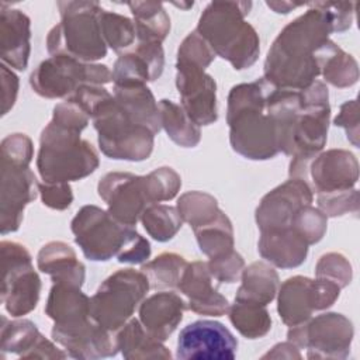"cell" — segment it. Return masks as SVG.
<instances>
[{
  "label": "cell",
  "instance_id": "1",
  "mask_svg": "<svg viewBox=\"0 0 360 360\" xmlns=\"http://www.w3.org/2000/svg\"><path fill=\"white\" fill-rule=\"evenodd\" d=\"M308 10L290 21L273 41L264 79L277 89L302 90L321 75L323 62L336 46L332 32L352 27L356 3H307Z\"/></svg>",
  "mask_w": 360,
  "mask_h": 360
},
{
  "label": "cell",
  "instance_id": "2",
  "mask_svg": "<svg viewBox=\"0 0 360 360\" xmlns=\"http://www.w3.org/2000/svg\"><path fill=\"white\" fill-rule=\"evenodd\" d=\"M274 86L264 77L231 89L226 122L232 149L250 160L274 158L278 149L277 128L269 110V94Z\"/></svg>",
  "mask_w": 360,
  "mask_h": 360
},
{
  "label": "cell",
  "instance_id": "3",
  "mask_svg": "<svg viewBox=\"0 0 360 360\" xmlns=\"http://www.w3.org/2000/svg\"><path fill=\"white\" fill-rule=\"evenodd\" d=\"M75 242L86 259L107 262L117 257L120 263L143 264L150 256V243L132 226L114 219L107 210L97 205L82 207L70 222Z\"/></svg>",
  "mask_w": 360,
  "mask_h": 360
},
{
  "label": "cell",
  "instance_id": "4",
  "mask_svg": "<svg viewBox=\"0 0 360 360\" xmlns=\"http://www.w3.org/2000/svg\"><path fill=\"white\" fill-rule=\"evenodd\" d=\"M250 8V1H212L204 8L195 28L214 53L236 70L250 68L260 53L259 35L245 20Z\"/></svg>",
  "mask_w": 360,
  "mask_h": 360
},
{
  "label": "cell",
  "instance_id": "5",
  "mask_svg": "<svg viewBox=\"0 0 360 360\" xmlns=\"http://www.w3.org/2000/svg\"><path fill=\"white\" fill-rule=\"evenodd\" d=\"M80 132L53 120L42 129L37 156V169L42 181H76L98 167L97 150L80 136Z\"/></svg>",
  "mask_w": 360,
  "mask_h": 360
},
{
  "label": "cell",
  "instance_id": "6",
  "mask_svg": "<svg viewBox=\"0 0 360 360\" xmlns=\"http://www.w3.org/2000/svg\"><path fill=\"white\" fill-rule=\"evenodd\" d=\"M60 22L46 37V49L53 55H66L80 62L93 63L107 55L101 35L97 1H58Z\"/></svg>",
  "mask_w": 360,
  "mask_h": 360
},
{
  "label": "cell",
  "instance_id": "7",
  "mask_svg": "<svg viewBox=\"0 0 360 360\" xmlns=\"http://www.w3.org/2000/svg\"><path fill=\"white\" fill-rule=\"evenodd\" d=\"M300 93L301 107L292 128V159L288 174L307 180L309 163L326 145L330 105L328 87L321 80H315Z\"/></svg>",
  "mask_w": 360,
  "mask_h": 360
},
{
  "label": "cell",
  "instance_id": "8",
  "mask_svg": "<svg viewBox=\"0 0 360 360\" xmlns=\"http://www.w3.org/2000/svg\"><path fill=\"white\" fill-rule=\"evenodd\" d=\"M100 150L111 159L141 162L152 155L155 134L135 124L118 105L112 94H107L91 111Z\"/></svg>",
  "mask_w": 360,
  "mask_h": 360
},
{
  "label": "cell",
  "instance_id": "9",
  "mask_svg": "<svg viewBox=\"0 0 360 360\" xmlns=\"http://www.w3.org/2000/svg\"><path fill=\"white\" fill-rule=\"evenodd\" d=\"M148 277L135 269H121L108 276L90 298L91 318L110 332L121 329L149 291Z\"/></svg>",
  "mask_w": 360,
  "mask_h": 360
},
{
  "label": "cell",
  "instance_id": "10",
  "mask_svg": "<svg viewBox=\"0 0 360 360\" xmlns=\"http://www.w3.org/2000/svg\"><path fill=\"white\" fill-rule=\"evenodd\" d=\"M112 72L101 63H86L66 55L42 60L30 75L32 90L45 98H68L82 84H107Z\"/></svg>",
  "mask_w": 360,
  "mask_h": 360
},
{
  "label": "cell",
  "instance_id": "11",
  "mask_svg": "<svg viewBox=\"0 0 360 360\" xmlns=\"http://www.w3.org/2000/svg\"><path fill=\"white\" fill-rule=\"evenodd\" d=\"M1 302L6 311L20 318L37 308L41 278L34 270L32 257L18 242L1 240Z\"/></svg>",
  "mask_w": 360,
  "mask_h": 360
},
{
  "label": "cell",
  "instance_id": "12",
  "mask_svg": "<svg viewBox=\"0 0 360 360\" xmlns=\"http://www.w3.org/2000/svg\"><path fill=\"white\" fill-rule=\"evenodd\" d=\"M354 329L349 318L338 312L321 314L290 326L287 340L307 349L308 359H346L350 353Z\"/></svg>",
  "mask_w": 360,
  "mask_h": 360
},
{
  "label": "cell",
  "instance_id": "13",
  "mask_svg": "<svg viewBox=\"0 0 360 360\" xmlns=\"http://www.w3.org/2000/svg\"><path fill=\"white\" fill-rule=\"evenodd\" d=\"M97 191L107 204L108 214L127 226L134 228L142 212L150 205L145 176L129 172L105 173L97 184Z\"/></svg>",
  "mask_w": 360,
  "mask_h": 360
},
{
  "label": "cell",
  "instance_id": "14",
  "mask_svg": "<svg viewBox=\"0 0 360 360\" xmlns=\"http://www.w3.org/2000/svg\"><path fill=\"white\" fill-rule=\"evenodd\" d=\"M238 340L221 322L200 319L180 330L176 357L181 360H232Z\"/></svg>",
  "mask_w": 360,
  "mask_h": 360
},
{
  "label": "cell",
  "instance_id": "15",
  "mask_svg": "<svg viewBox=\"0 0 360 360\" xmlns=\"http://www.w3.org/2000/svg\"><path fill=\"white\" fill-rule=\"evenodd\" d=\"M0 229L1 235L18 231L24 208L37 198L38 181L30 165L1 159Z\"/></svg>",
  "mask_w": 360,
  "mask_h": 360
},
{
  "label": "cell",
  "instance_id": "16",
  "mask_svg": "<svg viewBox=\"0 0 360 360\" xmlns=\"http://www.w3.org/2000/svg\"><path fill=\"white\" fill-rule=\"evenodd\" d=\"M176 87L180 105L197 125H210L218 120L217 83L204 69L176 60Z\"/></svg>",
  "mask_w": 360,
  "mask_h": 360
},
{
  "label": "cell",
  "instance_id": "17",
  "mask_svg": "<svg viewBox=\"0 0 360 360\" xmlns=\"http://www.w3.org/2000/svg\"><path fill=\"white\" fill-rule=\"evenodd\" d=\"M312 200L314 191L308 181L290 177L260 200L255 212L260 232L288 228L294 214Z\"/></svg>",
  "mask_w": 360,
  "mask_h": 360
},
{
  "label": "cell",
  "instance_id": "18",
  "mask_svg": "<svg viewBox=\"0 0 360 360\" xmlns=\"http://www.w3.org/2000/svg\"><path fill=\"white\" fill-rule=\"evenodd\" d=\"M51 335L73 359L94 360L112 357L118 353L112 332L98 325L93 318L73 325H53Z\"/></svg>",
  "mask_w": 360,
  "mask_h": 360
},
{
  "label": "cell",
  "instance_id": "19",
  "mask_svg": "<svg viewBox=\"0 0 360 360\" xmlns=\"http://www.w3.org/2000/svg\"><path fill=\"white\" fill-rule=\"evenodd\" d=\"M316 194L354 188L359 180V162L346 149H329L318 153L308 167Z\"/></svg>",
  "mask_w": 360,
  "mask_h": 360
},
{
  "label": "cell",
  "instance_id": "20",
  "mask_svg": "<svg viewBox=\"0 0 360 360\" xmlns=\"http://www.w3.org/2000/svg\"><path fill=\"white\" fill-rule=\"evenodd\" d=\"M177 290L187 297V308L198 315L222 316L228 314V300L212 287V276L205 262L187 263Z\"/></svg>",
  "mask_w": 360,
  "mask_h": 360
},
{
  "label": "cell",
  "instance_id": "21",
  "mask_svg": "<svg viewBox=\"0 0 360 360\" xmlns=\"http://www.w3.org/2000/svg\"><path fill=\"white\" fill-rule=\"evenodd\" d=\"M165 52L162 44L138 42L131 52L121 53L112 66L114 86L146 84L163 73Z\"/></svg>",
  "mask_w": 360,
  "mask_h": 360
},
{
  "label": "cell",
  "instance_id": "22",
  "mask_svg": "<svg viewBox=\"0 0 360 360\" xmlns=\"http://www.w3.org/2000/svg\"><path fill=\"white\" fill-rule=\"evenodd\" d=\"M31 21L18 8L0 4V53L1 60L8 68L25 70L30 59Z\"/></svg>",
  "mask_w": 360,
  "mask_h": 360
},
{
  "label": "cell",
  "instance_id": "23",
  "mask_svg": "<svg viewBox=\"0 0 360 360\" xmlns=\"http://www.w3.org/2000/svg\"><path fill=\"white\" fill-rule=\"evenodd\" d=\"M187 302L176 292L159 291L139 304V321L159 342H165L183 319Z\"/></svg>",
  "mask_w": 360,
  "mask_h": 360
},
{
  "label": "cell",
  "instance_id": "24",
  "mask_svg": "<svg viewBox=\"0 0 360 360\" xmlns=\"http://www.w3.org/2000/svg\"><path fill=\"white\" fill-rule=\"evenodd\" d=\"M308 246L309 245L288 226L260 232L257 250L270 264L280 269H292L305 262Z\"/></svg>",
  "mask_w": 360,
  "mask_h": 360
},
{
  "label": "cell",
  "instance_id": "25",
  "mask_svg": "<svg viewBox=\"0 0 360 360\" xmlns=\"http://www.w3.org/2000/svg\"><path fill=\"white\" fill-rule=\"evenodd\" d=\"M37 266L42 273L51 276L53 283L82 287L86 278L84 264L79 262L75 250L60 240L48 242L39 249Z\"/></svg>",
  "mask_w": 360,
  "mask_h": 360
},
{
  "label": "cell",
  "instance_id": "26",
  "mask_svg": "<svg viewBox=\"0 0 360 360\" xmlns=\"http://www.w3.org/2000/svg\"><path fill=\"white\" fill-rule=\"evenodd\" d=\"M315 309L312 280L304 276L287 278L277 291V312L287 326L308 321Z\"/></svg>",
  "mask_w": 360,
  "mask_h": 360
},
{
  "label": "cell",
  "instance_id": "27",
  "mask_svg": "<svg viewBox=\"0 0 360 360\" xmlns=\"http://www.w3.org/2000/svg\"><path fill=\"white\" fill-rule=\"evenodd\" d=\"M80 288L53 283L45 304V314L53 321V325H73L91 318L90 298Z\"/></svg>",
  "mask_w": 360,
  "mask_h": 360
},
{
  "label": "cell",
  "instance_id": "28",
  "mask_svg": "<svg viewBox=\"0 0 360 360\" xmlns=\"http://www.w3.org/2000/svg\"><path fill=\"white\" fill-rule=\"evenodd\" d=\"M112 96L135 124L146 127L155 135L162 129L159 103L146 84L114 86Z\"/></svg>",
  "mask_w": 360,
  "mask_h": 360
},
{
  "label": "cell",
  "instance_id": "29",
  "mask_svg": "<svg viewBox=\"0 0 360 360\" xmlns=\"http://www.w3.org/2000/svg\"><path fill=\"white\" fill-rule=\"evenodd\" d=\"M115 342L124 359H172L170 350L143 328L139 319L131 318L117 330Z\"/></svg>",
  "mask_w": 360,
  "mask_h": 360
},
{
  "label": "cell",
  "instance_id": "30",
  "mask_svg": "<svg viewBox=\"0 0 360 360\" xmlns=\"http://www.w3.org/2000/svg\"><path fill=\"white\" fill-rule=\"evenodd\" d=\"M242 284L236 291V301H252L262 305L270 304L278 291L277 271L266 262H253L240 274Z\"/></svg>",
  "mask_w": 360,
  "mask_h": 360
},
{
  "label": "cell",
  "instance_id": "31",
  "mask_svg": "<svg viewBox=\"0 0 360 360\" xmlns=\"http://www.w3.org/2000/svg\"><path fill=\"white\" fill-rule=\"evenodd\" d=\"M135 25L138 42L162 44L170 31V17L159 1H129L127 3Z\"/></svg>",
  "mask_w": 360,
  "mask_h": 360
},
{
  "label": "cell",
  "instance_id": "32",
  "mask_svg": "<svg viewBox=\"0 0 360 360\" xmlns=\"http://www.w3.org/2000/svg\"><path fill=\"white\" fill-rule=\"evenodd\" d=\"M162 128L167 136L183 148H194L201 141L200 125H197L184 111V108L172 100L159 101Z\"/></svg>",
  "mask_w": 360,
  "mask_h": 360
},
{
  "label": "cell",
  "instance_id": "33",
  "mask_svg": "<svg viewBox=\"0 0 360 360\" xmlns=\"http://www.w3.org/2000/svg\"><path fill=\"white\" fill-rule=\"evenodd\" d=\"M228 316L233 328L248 339H260L271 329V318L266 305L252 301H236L229 305Z\"/></svg>",
  "mask_w": 360,
  "mask_h": 360
},
{
  "label": "cell",
  "instance_id": "34",
  "mask_svg": "<svg viewBox=\"0 0 360 360\" xmlns=\"http://www.w3.org/2000/svg\"><path fill=\"white\" fill-rule=\"evenodd\" d=\"M193 232L200 250L210 259L231 252L235 246L232 222L222 210L215 219L204 226L193 229Z\"/></svg>",
  "mask_w": 360,
  "mask_h": 360
},
{
  "label": "cell",
  "instance_id": "35",
  "mask_svg": "<svg viewBox=\"0 0 360 360\" xmlns=\"http://www.w3.org/2000/svg\"><path fill=\"white\" fill-rule=\"evenodd\" d=\"M187 266L183 256L174 252H165L142 264L141 271L148 277L152 290L177 288L180 277Z\"/></svg>",
  "mask_w": 360,
  "mask_h": 360
},
{
  "label": "cell",
  "instance_id": "36",
  "mask_svg": "<svg viewBox=\"0 0 360 360\" xmlns=\"http://www.w3.org/2000/svg\"><path fill=\"white\" fill-rule=\"evenodd\" d=\"M41 333L34 322L30 319L8 321L1 316V332H0V349L1 353H14L25 359V356L37 345Z\"/></svg>",
  "mask_w": 360,
  "mask_h": 360
},
{
  "label": "cell",
  "instance_id": "37",
  "mask_svg": "<svg viewBox=\"0 0 360 360\" xmlns=\"http://www.w3.org/2000/svg\"><path fill=\"white\" fill-rule=\"evenodd\" d=\"M176 208L183 222H187L191 229L210 224L221 211L214 195L197 190L181 194L177 200Z\"/></svg>",
  "mask_w": 360,
  "mask_h": 360
},
{
  "label": "cell",
  "instance_id": "38",
  "mask_svg": "<svg viewBox=\"0 0 360 360\" xmlns=\"http://www.w3.org/2000/svg\"><path fill=\"white\" fill-rule=\"evenodd\" d=\"M141 222L146 233L158 242L170 240L183 225V219L176 207L159 202L146 207L141 215Z\"/></svg>",
  "mask_w": 360,
  "mask_h": 360
},
{
  "label": "cell",
  "instance_id": "39",
  "mask_svg": "<svg viewBox=\"0 0 360 360\" xmlns=\"http://www.w3.org/2000/svg\"><path fill=\"white\" fill-rule=\"evenodd\" d=\"M101 35L114 52L121 53L135 41V25L128 17L101 8L98 14Z\"/></svg>",
  "mask_w": 360,
  "mask_h": 360
},
{
  "label": "cell",
  "instance_id": "40",
  "mask_svg": "<svg viewBox=\"0 0 360 360\" xmlns=\"http://www.w3.org/2000/svg\"><path fill=\"white\" fill-rule=\"evenodd\" d=\"M321 75L326 83L339 89H345L357 83L359 66L352 55L346 53L336 45L323 62Z\"/></svg>",
  "mask_w": 360,
  "mask_h": 360
},
{
  "label": "cell",
  "instance_id": "41",
  "mask_svg": "<svg viewBox=\"0 0 360 360\" xmlns=\"http://www.w3.org/2000/svg\"><path fill=\"white\" fill-rule=\"evenodd\" d=\"M146 191L150 204H158L162 201L173 200L181 187L180 174L169 167L162 166L145 176Z\"/></svg>",
  "mask_w": 360,
  "mask_h": 360
},
{
  "label": "cell",
  "instance_id": "42",
  "mask_svg": "<svg viewBox=\"0 0 360 360\" xmlns=\"http://www.w3.org/2000/svg\"><path fill=\"white\" fill-rule=\"evenodd\" d=\"M290 228H292L308 245H315L326 232L328 217L319 208L307 204L294 214Z\"/></svg>",
  "mask_w": 360,
  "mask_h": 360
},
{
  "label": "cell",
  "instance_id": "43",
  "mask_svg": "<svg viewBox=\"0 0 360 360\" xmlns=\"http://www.w3.org/2000/svg\"><path fill=\"white\" fill-rule=\"evenodd\" d=\"M352 276V264L342 253H325L319 257L315 266V277L335 281L340 288L350 284Z\"/></svg>",
  "mask_w": 360,
  "mask_h": 360
},
{
  "label": "cell",
  "instance_id": "44",
  "mask_svg": "<svg viewBox=\"0 0 360 360\" xmlns=\"http://www.w3.org/2000/svg\"><path fill=\"white\" fill-rule=\"evenodd\" d=\"M215 56L208 42L197 31H191L177 49V60L193 63L204 70L212 63Z\"/></svg>",
  "mask_w": 360,
  "mask_h": 360
},
{
  "label": "cell",
  "instance_id": "45",
  "mask_svg": "<svg viewBox=\"0 0 360 360\" xmlns=\"http://www.w3.org/2000/svg\"><path fill=\"white\" fill-rule=\"evenodd\" d=\"M318 208L326 217H342L345 214L359 212L360 200L359 191L356 188H350L346 191H335L326 194H316Z\"/></svg>",
  "mask_w": 360,
  "mask_h": 360
},
{
  "label": "cell",
  "instance_id": "46",
  "mask_svg": "<svg viewBox=\"0 0 360 360\" xmlns=\"http://www.w3.org/2000/svg\"><path fill=\"white\" fill-rule=\"evenodd\" d=\"M207 266L212 278H215L218 283L231 284L240 278L245 269V260L235 249H232L221 256L211 257L207 262Z\"/></svg>",
  "mask_w": 360,
  "mask_h": 360
},
{
  "label": "cell",
  "instance_id": "47",
  "mask_svg": "<svg viewBox=\"0 0 360 360\" xmlns=\"http://www.w3.org/2000/svg\"><path fill=\"white\" fill-rule=\"evenodd\" d=\"M1 159L11 160L15 163L30 165L34 156V145L28 135L15 132L7 135L0 145Z\"/></svg>",
  "mask_w": 360,
  "mask_h": 360
},
{
  "label": "cell",
  "instance_id": "48",
  "mask_svg": "<svg viewBox=\"0 0 360 360\" xmlns=\"http://www.w3.org/2000/svg\"><path fill=\"white\" fill-rule=\"evenodd\" d=\"M38 193L42 204L56 211L68 210L73 201V193L69 183L38 181Z\"/></svg>",
  "mask_w": 360,
  "mask_h": 360
},
{
  "label": "cell",
  "instance_id": "49",
  "mask_svg": "<svg viewBox=\"0 0 360 360\" xmlns=\"http://www.w3.org/2000/svg\"><path fill=\"white\" fill-rule=\"evenodd\" d=\"M52 120L69 128L83 131L87 127L90 117L77 104L65 100L53 107Z\"/></svg>",
  "mask_w": 360,
  "mask_h": 360
},
{
  "label": "cell",
  "instance_id": "50",
  "mask_svg": "<svg viewBox=\"0 0 360 360\" xmlns=\"http://www.w3.org/2000/svg\"><path fill=\"white\" fill-rule=\"evenodd\" d=\"M336 127H340L346 131V136L353 146L359 148V104L357 100H349L343 103L339 108V114L333 120Z\"/></svg>",
  "mask_w": 360,
  "mask_h": 360
},
{
  "label": "cell",
  "instance_id": "51",
  "mask_svg": "<svg viewBox=\"0 0 360 360\" xmlns=\"http://www.w3.org/2000/svg\"><path fill=\"white\" fill-rule=\"evenodd\" d=\"M1 115H6L15 104L18 94V77L7 66L1 65Z\"/></svg>",
  "mask_w": 360,
  "mask_h": 360
},
{
  "label": "cell",
  "instance_id": "52",
  "mask_svg": "<svg viewBox=\"0 0 360 360\" xmlns=\"http://www.w3.org/2000/svg\"><path fill=\"white\" fill-rule=\"evenodd\" d=\"M65 357H68V353L56 347L44 335L39 336L37 345L25 356V359H65Z\"/></svg>",
  "mask_w": 360,
  "mask_h": 360
},
{
  "label": "cell",
  "instance_id": "53",
  "mask_svg": "<svg viewBox=\"0 0 360 360\" xmlns=\"http://www.w3.org/2000/svg\"><path fill=\"white\" fill-rule=\"evenodd\" d=\"M301 359V353L300 349L292 345L291 342H283V343H277L276 346L271 347V350H269L266 354H263V359Z\"/></svg>",
  "mask_w": 360,
  "mask_h": 360
},
{
  "label": "cell",
  "instance_id": "54",
  "mask_svg": "<svg viewBox=\"0 0 360 360\" xmlns=\"http://www.w3.org/2000/svg\"><path fill=\"white\" fill-rule=\"evenodd\" d=\"M267 7H270L273 11L276 13H283V14H287L290 13L291 10L297 8V7H301V6H305L307 3H291V1H266Z\"/></svg>",
  "mask_w": 360,
  "mask_h": 360
}]
</instances>
